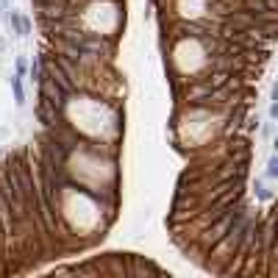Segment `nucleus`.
<instances>
[{
	"label": "nucleus",
	"mask_w": 278,
	"mask_h": 278,
	"mask_svg": "<svg viewBox=\"0 0 278 278\" xmlns=\"http://www.w3.org/2000/svg\"><path fill=\"white\" fill-rule=\"evenodd\" d=\"M272 151L278 153V133H272Z\"/></svg>",
	"instance_id": "nucleus-9"
},
{
	"label": "nucleus",
	"mask_w": 278,
	"mask_h": 278,
	"mask_svg": "<svg viewBox=\"0 0 278 278\" xmlns=\"http://www.w3.org/2000/svg\"><path fill=\"white\" fill-rule=\"evenodd\" d=\"M270 120H278V100L270 103Z\"/></svg>",
	"instance_id": "nucleus-7"
},
{
	"label": "nucleus",
	"mask_w": 278,
	"mask_h": 278,
	"mask_svg": "<svg viewBox=\"0 0 278 278\" xmlns=\"http://www.w3.org/2000/svg\"><path fill=\"white\" fill-rule=\"evenodd\" d=\"M272 100H278V81L272 84Z\"/></svg>",
	"instance_id": "nucleus-10"
},
{
	"label": "nucleus",
	"mask_w": 278,
	"mask_h": 278,
	"mask_svg": "<svg viewBox=\"0 0 278 278\" xmlns=\"http://www.w3.org/2000/svg\"><path fill=\"white\" fill-rule=\"evenodd\" d=\"M23 73H25V61L17 59V75H23Z\"/></svg>",
	"instance_id": "nucleus-8"
},
{
	"label": "nucleus",
	"mask_w": 278,
	"mask_h": 278,
	"mask_svg": "<svg viewBox=\"0 0 278 278\" xmlns=\"http://www.w3.org/2000/svg\"><path fill=\"white\" fill-rule=\"evenodd\" d=\"M12 92H14V103L23 106V103H25V92H23V81H20V75H12Z\"/></svg>",
	"instance_id": "nucleus-2"
},
{
	"label": "nucleus",
	"mask_w": 278,
	"mask_h": 278,
	"mask_svg": "<svg viewBox=\"0 0 278 278\" xmlns=\"http://www.w3.org/2000/svg\"><path fill=\"white\" fill-rule=\"evenodd\" d=\"M267 178H278V153H272L267 162Z\"/></svg>",
	"instance_id": "nucleus-5"
},
{
	"label": "nucleus",
	"mask_w": 278,
	"mask_h": 278,
	"mask_svg": "<svg viewBox=\"0 0 278 278\" xmlns=\"http://www.w3.org/2000/svg\"><path fill=\"white\" fill-rule=\"evenodd\" d=\"M253 192H256V198H259V200H270V198H272V192L264 187V181H261V178H256V184H253Z\"/></svg>",
	"instance_id": "nucleus-3"
},
{
	"label": "nucleus",
	"mask_w": 278,
	"mask_h": 278,
	"mask_svg": "<svg viewBox=\"0 0 278 278\" xmlns=\"http://www.w3.org/2000/svg\"><path fill=\"white\" fill-rule=\"evenodd\" d=\"M256 128H259V117L248 114V120H245V125H242V133H253Z\"/></svg>",
	"instance_id": "nucleus-6"
},
{
	"label": "nucleus",
	"mask_w": 278,
	"mask_h": 278,
	"mask_svg": "<svg viewBox=\"0 0 278 278\" xmlns=\"http://www.w3.org/2000/svg\"><path fill=\"white\" fill-rule=\"evenodd\" d=\"M31 78H34V81H37V84H39V81H42L45 78V67H42V61H34V64H31Z\"/></svg>",
	"instance_id": "nucleus-4"
},
{
	"label": "nucleus",
	"mask_w": 278,
	"mask_h": 278,
	"mask_svg": "<svg viewBox=\"0 0 278 278\" xmlns=\"http://www.w3.org/2000/svg\"><path fill=\"white\" fill-rule=\"evenodd\" d=\"M9 25H12L14 37H25V17H20L17 12H12L9 14Z\"/></svg>",
	"instance_id": "nucleus-1"
}]
</instances>
